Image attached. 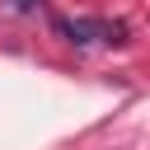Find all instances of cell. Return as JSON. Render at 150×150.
I'll use <instances>...</instances> for the list:
<instances>
[{"label":"cell","mask_w":150,"mask_h":150,"mask_svg":"<svg viewBox=\"0 0 150 150\" xmlns=\"http://www.w3.org/2000/svg\"><path fill=\"white\" fill-rule=\"evenodd\" d=\"M56 33L75 47L89 42H127V23H108V19H56Z\"/></svg>","instance_id":"cell-1"},{"label":"cell","mask_w":150,"mask_h":150,"mask_svg":"<svg viewBox=\"0 0 150 150\" xmlns=\"http://www.w3.org/2000/svg\"><path fill=\"white\" fill-rule=\"evenodd\" d=\"M38 5H42V0H14V9H19V14H33Z\"/></svg>","instance_id":"cell-2"}]
</instances>
